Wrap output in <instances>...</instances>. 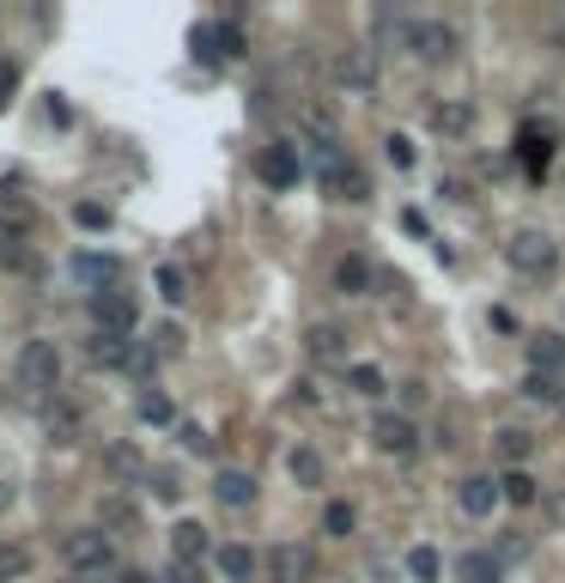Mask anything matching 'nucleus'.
Returning a JSON list of instances; mask_svg holds the SVG:
<instances>
[{"label":"nucleus","mask_w":565,"mask_h":583,"mask_svg":"<svg viewBox=\"0 0 565 583\" xmlns=\"http://www.w3.org/2000/svg\"><path fill=\"white\" fill-rule=\"evenodd\" d=\"M523 395H529V402H560V377L529 371V377H523Z\"/></svg>","instance_id":"obj_28"},{"label":"nucleus","mask_w":565,"mask_h":583,"mask_svg":"<svg viewBox=\"0 0 565 583\" xmlns=\"http://www.w3.org/2000/svg\"><path fill=\"white\" fill-rule=\"evenodd\" d=\"M256 170H262V182H268V189H292V182L304 177V165H298V146H268V153L256 158Z\"/></svg>","instance_id":"obj_8"},{"label":"nucleus","mask_w":565,"mask_h":583,"mask_svg":"<svg viewBox=\"0 0 565 583\" xmlns=\"http://www.w3.org/2000/svg\"><path fill=\"white\" fill-rule=\"evenodd\" d=\"M323 529H329L335 541H341V535H353V505H341V498H335V505L323 511Z\"/></svg>","instance_id":"obj_30"},{"label":"nucleus","mask_w":565,"mask_h":583,"mask_svg":"<svg viewBox=\"0 0 565 583\" xmlns=\"http://www.w3.org/2000/svg\"><path fill=\"white\" fill-rule=\"evenodd\" d=\"M432 128L450 134V141H462V134L474 128V110L468 104H432Z\"/></svg>","instance_id":"obj_19"},{"label":"nucleus","mask_w":565,"mask_h":583,"mask_svg":"<svg viewBox=\"0 0 565 583\" xmlns=\"http://www.w3.org/2000/svg\"><path fill=\"white\" fill-rule=\"evenodd\" d=\"M383 146H389V165L395 170H414V141H408V134H389Z\"/></svg>","instance_id":"obj_35"},{"label":"nucleus","mask_w":565,"mask_h":583,"mask_svg":"<svg viewBox=\"0 0 565 583\" xmlns=\"http://www.w3.org/2000/svg\"><path fill=\"white\" fill-rule=\"evenodd\" d=\"M201 553H207V529H201V523H177V529H171V559L201 565Z\"/></svg>","instance_id":"obj_16"},{"label":"nucleus","mask_w":565,"mask_h":583,"mask_svg":"<svg viewBox=\"0 0 565 583\" xmlns=\"http://www.w3.org/2000/svg\"><path fill=\"white\" fill-rule=\"evenodd\" d=\"M408 571H414L420 583H432V578H438V553H432V547H414V553H408Z\"/></svg>","instance_id":"obj_33"},{"label":"nucleus","mask_w":565,"mask_h":583,"mask_svg":"<svg viewBox=\"0 0 565 583\" xmlns=\"http://www.w3.org/2000/svg\"><path fill=\"white\" fill-rule=\"evenodd\" d=\"M256 565H262V559H256L244 541H225V547H219V571H225L231 583H250V578H256Z\"/></svg>","instance_id":"obj_17"},{"label":"nucleus","mask_w":565,"mask_h":583,"mask_svg":"<svg viewBox=\"0 0 565 583\" xmlns=\"http://www.w3.org/2000/svg\"><path fill=\"white\" fill-rule=\"evenodd\" d=\"M189 43H195V55H201V61H219V43H213V25H195V37H189Z\"/></svg>","instance_id":"obj_37"},{"label":"nucleus","mask_w":565,"mask_h":583,"mask_svg":"<svg viewBox=\"0 0 565 583\" xmlns=\"http://www.w3.org/2000/svg\"><path fill=\"white\" fill-rule=\"evenodd\" d=\"M122 583H152V578H146V571H122Z\"/></svg>","instance_id":"obj_44"},{"label":"nucleus","mask_w":565,"mask_h":583,"mask_svg":"<svg viewBox=\"0 0 565 583\" xmlns=\"http://www.w3.org/2000/svg\"><path fill=\"white\" fill-rule=\"evenodd\" d=\"M74 220L86 225V232H110V208H98V201H79Z\"/></svg>","instance_id":"obj_32"},{"label":"nucleus","mask_w":565,"mask_h":583,"mask_svg":"<svg viewBox=\"0 0 565 583\" xmlns=\"http://www.w3.org/2000/svg\"><path fill=\"white\" fill-rule=\"evenodd\" d=\"M505 261H511L517 273H529V280H547L553 261H560V244H553L547 232H511V244H505Z\"/></svg>","instance_id":"obj_3"},{"label":"nucleus","mask_w":565,"mask_h":583,"mask_svg":"<svg viewBox=\"0 0 565 583\" xmlns=\"http://www.w3.org/2000/svg\"><path fill=\"white\" fill-rule=\"evenodd\" d=\"M335 285H341L347 299H359V292H371V261H365V256H347L341 268H335Z\"/></svg>","instance_id":"obj_20"},{"label":"nucleus","mask_w":565,"mask_h":583,"mask_svg":"<svg viewBox=\"0 0 565 583\" xmlns=\"http://www.w3.org/2000/svg\"><path fill=\"white\" fill-rule=\"evenodd\" d=\"M371 444H377L383 456H414L420 450V426H414L408 414H377L371 419Z\"/></svg>","instance_id":"obj_5"},{"label":"nucleus","mask_w":565,"mask_h":583,"mask_svg":"<svg viewBox=\"0 0 565 583\" xmlns=\"http://www.w3.org/2000/svg\"><path fill=\"white\" fill-rule=\"evenodd\" d=\"M493 450H499L511 468H523V456L535 450V438H529L523 426H499V431H493Z\"/></svg>","instance_id":"obj_18"},{"label":"nucleus","mask_w":565,"mask_h":583,"mask_svg":"<svg viewBox=\"0 0 565 583\" xmlns=\"http://www.w3.org/2000/svg\"><path fill=\"white\" fill-rule=\"evenodd\" d=\"M0 232L19 237V244H25V232H37V208L25 194H0Z\"/></svg>","instance_id":"obj_12"},{"label":"nucleus","mask_w":565,"mask_h":583,"mask_svg":"<svg viewBox=\"0 0 565 583\" xmlns=\"http://www.w3.org/2000/svg\"><path fill=\"white\" fill-rule=\"evenodd\" d=\"M347 383H353L359 395H383V371H377V365H353V371H347Z\"/></svg>","instance_id":"obj_31"},{"label":"nucleus","mask_w":565,"mask_h":583,"mask_svg":"<svg viewBox=\"0 0 565 583\" xmlns=\"http://www.w3.org/2000/svg\"><path fill=\"white\" fill-rule=\"evenodd\" d=\"M165 583H201V565H183V559H171V571H165Z\"/></svg>","instance_id":"obj_38"},{"label":"nucleus","mask_w":565,"mask_h":583,"mask_svg":"<svg viewBox=\"0 0 565 583\" xmlns=\"http://www.w3.org/2000/svg\"><path fill=\"white\" fill-rule=\"evenodd\" d=\"M134 414H140V426H171V402H165V395H140Z\"/></svg>","instance_id":"obj_29"},{"label":"nucleus","mask_w":565,"mask_h":583,"mask_svg":"<svg viewBox=\"0 0 565 583\" xmlns=\"http://www.w3.org/2000/svg\"><path fill=\"white\" fill-rule=\"evenodd\" d=\"M213 498H219L225 511H244V505H256V480L244 474V468H219V474H213Z\"/></svg>","instance_id":"obj_9"},{"label":"nucleus","mask_w":565,"mask_h":583,"mask_svg":"<svg viewBox=\"0 0 565 583\" xmlns=\"http://www.w3.org/2000/svg\"><path fill=\"white\" fill-rule=\"evenodd\" d=\"M335 74H341L347 86H371V79H377V55H341Z\"/></svg>","instance_id":"obj_24"},{"label":"nucleus","mask_w":565,"mask_h":583,"mask_svg":"<svg viewBox=\"0 0 565 583\" xmlns=\"http://www.w3.org/2000/svg\"><path fill=\"white\" fill-rule=\"evenodd\" d=\"M402 43H408L420 61H450V55H456V31L438 25V19H408V37Z\"/></svg>","instance_id":"obj_4"},{"label":"nucleus","mask_w":565,"mask_h":583,"mask_svg":"<svg viewBox=\"0 0 565 583\" xmlns=\"http://www.w3.org/2000/svg\"><path fill=\"white\" fill-rule=\"evenodd\" d=\"M74 280H79V285H92V292L116 285V256H74Z\"/></svg>","instance_id":"obj_15"},{"label":"nucleus","mask_w":565,"mask_h":583,"mask_svg":"<svg viewBox=\"0 0 565 583\" xmlns=\"http://www.w3.org/2000/svg\"><path fill=\"white\" fill-rule=\"evenodd\" d=\"M25 571H31V553H25V547H7V541H0V583H19Z\"/></svg>","instance_id":"obj_26"},{"label":"nucleus","mask_w":565,"mask_h":583,"mask_svg":"<svg viewBox=\"0 0 565 583\" xmlns=\"http://www.w3.org/2000/svg\"><path fill=\"white\" fill-rule=\"evenodd\" d=\"M158 299H165V304H183V299H189L183 268H158Z\"/></svg>","instance_id":"obj_27"},{"label":"nucleus","mask_w":565,"mask_h":583,"mask_svg":"<svg viewBox=\"0 0 565 583\" xmlns=\"http://www.w3.org/2000/svg\"><path fill=\"white\" fill-rule=\"evenodd\" d=\"M0 268H13V273L31 268V256H25V244H19V237H0Z\"/></svg>","instance_id":"obj_34"},{"label":"nucleus","mask_w":565,"mask_h":583,"mask_svg":"<svg viewBox=\"0 0 565 583\" xmlns=\"http://www.w3.org/2000/svg\"><path fill=\"white\" fill-rule=\"evenodd\" d=\"M499 498H505V505H517V511H523V505H535V480H529L523 468H511V474L499 480Z\"/></svg>","instance_id":"obj_23"},{"label":"nucleus","mask_w":565,"mask_h":583,"mask_svg":"<svg viewBox=\"0 0 565 583\" xmlns=\"http://www.w3.org/2000/svg\"><path fill=\"white\" fill-rule=\"evenodd\" d=\"M286 468H292V480H298V486H323V456H316L310 444H298V450L286 456Z\"/></svg>","instance_id":"obj_21"},{"label":"nucleus","mask_w":565,"mask_h":583,"mask_svg":"<svg viewBox=\"0 0 565 583\" xmlns=\"http://www.w3.org/2000/svg\"><path fill=\"white\" fill-rule=\"evenodd\" d=\"M529 371H541V377H560V371H565V335H553V328L529 335Z\"/></svg>","instance_id":"obj_11"},{"label":"nucleus","mask_w":565,"mask_h":583,"mask_svg":"<svg viewBox=\"0 0 565 583\" xmlns=\"http://www.w3.org/2000/svg\"><path fill=\"white\" fill-rule=\"evenodd\" d=\"M13 383L25 389V395H49V389H61V347L55 340H25L13 359Z\"/></svg>","instance_id":"obj_1"},{"label":"nucleus","mask_w":565,"mask_h":583,"mask_svg":"<svg viewBox=\"0 0 565 583\" xmlns=\"http://www.w3.org/2000/svg\"><path fill=\"white\" fill-rule=\"evenodd\" d=\"M213 43H219V55H244V31L237 25H213Z\"/></svg>","instance_id":"obj_36"},{"label":"nucleus","mask_w":565,"mask_h":583,"mask_svg":"<svg viewBox=\"0 0 565 583\" xmlns=\"http://www.w3.org/2000/svg\"><path fill=\"white\" fill-rule=\"evenodd\" d=\"M402 225H408L414 237H426V232H432V225H426V213H420V208H408V213H402Z\"/></svg>","instance_id":"obj_41"},{"label":"nucleus","mask_w":565,"mask_h":583,"mask_svg":"<svg viewBox=\"0 0 565 583\" xmlns=\"http://www.w3.org/2000/svg\"><path fill=\"white\" fill-rule=\"evenodd\" d=\"M456 505H462V517H487V511L499 505V480L493 474H462L456 480Z\"/></svg>","instance_id":"obj_7"},{"label":"nucleus","mask_w":565,"mask_h":583,"mask_svg":"<svg viewBox=\"0 0 565 583\" xmlns=\"http://www.w3.org/2000/svg\"><path fill=\"white\" fill-rule=\"evenodd\" d=\"M61 565L74 571V578H104V571L116 565V541H110L104 529H74L61 541Z\"/></svg>","instance_id":"obj_2"},{"label":"nucleus","mask_w":565,"mask_h":583,"mask_svg":"<svg viewBox=\"0 0 565 583\" xmlns=\"http://www.w3.org/2000/svg\"><path fill=\"white\" fill-rule=\"evenodd\" d=\"M13 86H19V67H13V61H0V104L13 98Z\"/></svg>","instance_id":"obj_40"},{"label":"nucleus","mask_w":565,"mask_h":583,"mask_svg":"<svg viewBox=\"0 0 565 583\" xmlns=\"http://www.w3.org/2000/svg\"><path fill=\"white\" fill-rule=\"evenodd\" d=\"M517 146H523V165H529V170H547V153H553L547 128H529V134H523V141H517Z\"/></svg>","instance_id":"obj_25"},{"label":"nucleus","mask_w":565,"mask_h":583,"mask_svg":"<svg viewBox=\"0 0 565 583\" xmlns=\"http://www.w3.org/2000/svg\"><path fill=\"white\" fill-rule=\"evenodd\" d=\"M268 578H274V583H310V578H316V559H310V547H298V541H280L274 553H268Z\"/></svg>","instance_id":"obj_6"},{"label":"nucleus","mask_w":565,"mask_h":583,"mask_svg":"<svg viewBox=\"0 0 565 583\" xmlns=\"http://www.w3.org/2000/svg\"><path fill=\"white\" fill-rule=\"evenodd\" d=\"M152 493H158V498H171V505H177V498H183V486H177L171 474H152Z\"/></svg>","instance_id":"obj_39"},{"label":"nucleus","mask_w":565,"mask_h":583,"mask_svg":"<svg viewBox=\"0 0 565 583\" xmlns=\"http://www.w3.org/2000/svg\"><path fill=\"white\" fill-rule=\"evenodd\" d=\"M304 352H310V359H323V365H335V359H347V335L335 323H316L310 335H304Z\"/></svg>","instance_id":"obj_13"},{"label":"nucleus","mask_w":565,"mask_h":583,"mask_svg":"<svg viewBox=\"0 0 565 583\" xmlns=\"http://www.w3.org/2000/svg\"><path fill=\"white\" fill-rule=\"evenodd\" d=\"M92 311H98V335H128L134 328V299H122V292H98Z\"/></svg>","instance_id":"obj_10"},{"label":"nucleus","mask_w":565,"mask_h":583,"mask_svg":"<svg viewBox=\"0 0 565 583\" xmlns=\"http://www.w3.org/2000/svg\"><path fill=\"white\" fill-rule=\"evenodd\" d=\"M462 583H505V565L499 553H487V547H474V553H462Z\"/></svg>","instance_id":"obj_14"},{"label":"nucleus","mask_w":565,"mask_h":583,"mask_svg":"<svg viewBox=\"0 0 565 583\" xmlns=\"http://www.w3.org/2000/svg\"><path fill=\"white\" fill-rule=\"evenodd\" d=\"M207 444H213V438H207L201 426H183V450H207Z\"/></svg>","instance_id":"obj_42"},{"label":"nucleus","mask_w":565,"mask_h":583,"mask_svg":"<svg viewBox=\"0 0 565 583\" xmlns=\"http://www.w3.org/2000/svg\"><path fill=\"white\" fill-rule=\"evenodd\" d=\"M128 335H92V365H110V371H116V365H128Z\"/></svg>","instance_id":"obj_22"},{"label":"nucleus","mask_w":565,"mask_h":583,"mask_svg":"<svg viewBox=\"0 0 565 583\" xmlns=\"http://www.w3.org/2000/svg\"><path fill=\"white\" fill-rule=\"evenodd\" d=\"M547 517L565 529V486H560V493H547Z\"/></svg>","instance_id":"obj_43"},{"label":"nucleus","mask_w":565,"mask_h":583,"mask_svg":"<svg viewBox=\"0 0 565 583\" xmlns=\"http://www.w3.org/2000/svg\"><path fill=\"white\" fill-rule=\"evenodd\" d=\"M74 583H104V578H74Z\"/></svg>","instance_id":"obj_45"}]
</instances>
